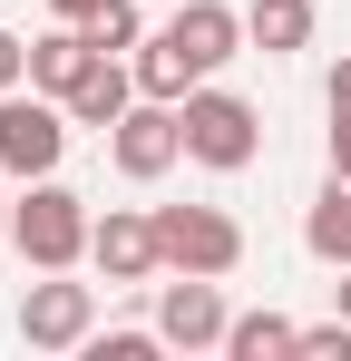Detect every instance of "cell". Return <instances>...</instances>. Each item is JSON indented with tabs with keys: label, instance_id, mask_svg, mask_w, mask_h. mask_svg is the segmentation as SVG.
Masks as SVG:
<instances>
[{
	"label": "cell",
	"instance_id": "6da1fadb",
	"mask_svg": "<svg viewBox=\"0 0 351 361\" xmlns=\"http://www.w3.org/2000/svg\"><path fill=\"white\" fill-rule=\"evenodd\" d=\"M98 235V215H88V195H68L58 176H30V195L10 205V244L30 254V274H68L78 254Z\"/></svg>",
	"mask_w": 351,
	"mask_h": 361
},
{
	"label": "cell",
	"instance_id": "7a4b0ae2",
	"mask_svg": "<svg viewBox=\"0 0 351 361\" xmlns=\"http://www.w3.org/2000/svg\"><path fill=\"white\" fill-rule=\"evenodd\" d=\"M176 108H185V157H195V166L244 176V166L264 157V118H254V98H234V88H185Z\"/></svg>",
	"mask_w": 351,
	"mask_h": 361
},
{
	"label": "cell",
	"instance_id": "3957f363",
	"mask_svg": "<svg viewBox=\"0 0 351 361\" xmlns=\"http://www.w3.org/2000/svg\"><path fill=\"white\" fill-rule=\"evenodd\" d=\"M68 98H49V88H10L0 98V176H58V157H68Z\"/></svg>",
	"mask_w": 351,
	"mask_h": 361
},
{
	"label": "cell",
	"instance_id": "277c9868",
	"mask_svg": "<svg viewBox=\"0 0 351 361\" xmlns=\"http://www.w3.org/2000/svg\"><path fill=\"white\" fill-rule=\"evenodd\" d=\"M156 244H166V274H234L244 264V225L225 205H156Z\"/></svg>",
	"mask_w": 351,
	"mask_h": 361
},
{
	"label": "cell",
	"instance_id": "5b68a950",
	"mask_svg": "<svg viewBox=\"0 0 351 361\" xmlns=\"http://www.w3.org/2000/svg\"><path fill=\"white\" fill-rule=\"evenodd\" d=\"M98 332V283H68V274H39L20 293V342L30 352H88Z\"/></svg>",
	"mask_w": 351,
	"mask_h": 361
},
{
	"label": "cell",
	"instance_id": "8992f818",
	"mask_svg": "<svg viewBox=\"0 0 351 361\" xmlns=\"http://www.w3.org/2000/svg\"><path fill=\"white\" fill-rule=\"evenodd\" d=\"M108 157H117L127 185H156L176 157H185V108H176V98H137V108L108 127Z\"/></svg>",
	"mask_w": 351,
	"mask_h": 361
},
{
	"label": "cell",
	"instance_id": "52a82bcc",
	"mask_svg": "<svg viewBox=\"0 0 351 361\" xmlns=\"http://www.w3.org/2000/svg\"><path fill=\"white\" fill-rule=\"evenodd\" d=\"M225 274H176L156 283V332H166V352H225Z\"/></svg>",
	"mask_w": 351,
	"mask_h": 361
},
{
	"label": "cell",
	"instance_id": "ba28073f",
	"mask_svg": "<svg viewBox=\"0 0 351 361\" xmlns=\"http://www.w3.org/2000/svg\"><path fill=\"white\" fill-rule=\"evenodd\" d=\"M88 264H98L108 283H156V274H166L156 215H137V205H108V215H98V235H88Z\"/></svg>",
	"mask_w": 351,
	"mask_h": 361
},
{
	"label": "cell",
	"instance_id": "9c48e42d",
	"mask_svg": "<svg viewBox=\"0 0 351 361\" xmlns=\"http://www.w3.org/2000/svg\"><path fill=\"white\" fill-rule=\"evenodd\" d=\"M166 39H176V49H185L195 68H205V78H215V68L244 49V10H225V0H176Z\"/></svg>",
	"mask_w": 351,
	"mask_h": 361
},
{
	"label": "cell",
	"instance_id": "30bf717a",
	"mask_svg": "<svg viewBox=\"0 0 351 361\" xmlns=\"http://www.w3.org/2000/svg\"><path fill=\"white\" fill-rule=\"evenodd\" d=\"M98 59H108V49L88 39V20H58V30H39V39H30V88L68 98V88H78V78H88Z\"/></svg>",
	"mask_w": 351,
	"mask_h": 361
},
{
	"label": "cell",
	"instance_id": "8fae6325",
	"mask_svg": "<svg viewBox=\"0 0 351 361\" xmlns=\"http://www.w3.org/2000/svg\"><path fill=\"white\" fill-rule=\"evenodd\" d=\"M127 108H137V68H127V59H98L78 88H68V118H78V127H98V137H108Z\"/></svg>",
	"mask_w": 351,
	"mask_h": 361
},
{
	"label": "cell",
	"instance_id": "7c38bea8",
	"mask_svg": "<svg viewBox=\"0 0 351 361\" xmlns=\"http://www.w3.org/2000/svg\"><path fill=\"white\" fill-rule=\"evenodd\" d=\"M302 244H312V264H332V274L351 264V176H322L312 215H302Z\"/></svg>",
	"mask_w": 351,
	"mask_h": 361
},
{
	"label": "cell",
	"instance_id": "4fadbf2b",
	"mask_svg": "<svg viewBox=\"0 0 351 361\" xmlns=\"http://www.w3.org/2000/svg\"><path fill=\"white\" fill-rule=\"evenodd\" d=\"M244 39H254L264 59L312 49V0H254V10H244Z\"/></svg>",
	"mask_w": 351,
	"mask_h": 361
},
{
	"label": "cell",
	"instance_id": "5bb4252c",
	"mask_svg": "<svg viewBox=\"0 0 351 361\" xmlns=\"http://www.w3.org/2000/svg\"><path fill=\"white\" fill-rule=\"evenodd\" d=\"M127 68H137V98H185V88H205V68L185 59L166 30H156V39H137V59H127Z\"/></svg>",
	"mask_w": 351,
	"mask_h": 361
},
{
	"label": "cell",
	"instance_id": "9a60e30c",
	"mask_svg": "<svg viewBox=\"0 0 351 361\" xmlns=\"http://www.w3.org/2000/svg\"><path fill=\"white\" fill-rule=\"evenodd\" d=\"M225 352L234 361H292V352H302V322H283V312H234Z\"/></svg>",
	"mask_w": 351,
	"mask_h": 361
},
{
	"label": "cell",
	"instance_id": "2e32d148",
	"mask_svg": "<svg viewBox=\"0 0 351 361\" xmlns=\"http://www.w3.org/2000/svg\"><path fill=\"white\" fill-rule=\"evenodd\" d=\"M88 39H98V49H137V39H147V20H137V0H108V10H98V20H88Z\"/></svg>",
	"mask_w": 351,
	"mask_h": 361
},
{
	"label": "cell",
	"instance_id": "e0dca14e",
	"mask_svg": "<svg viewBox=\"0 0 351 361\" xmlns=\"http://www.w3.org/2000/svg\"><path fill=\"white\" fill-rule=\"evenodd\" d=\"M166 352V332L147 322V332H88V361H156Z\"/></svg>",
	"mask_w": 351,
	"mask_h": 361
},
{
	"label": "cell",
	"instance_id": "ac0fdd59",
	"mask_svg": "<svg viewBox=\"0 0 351 361\" xmlns=\"http://www.w3.org/2000/svg\"><path fill=\"white\" fill-rule=\"evenodd\" d=\"M292 361H351V312H332V322H302V352Z\"/></svg>",
	"mask_w": 351,
	"mask_h": 361
},
{
	"label": "cell",
	"instance_id": "d6986e66",
	"mask_svg": "<svg viewBox=\"0 0 351 361\" xmlns=\"http://www.w3.org/2000/svg\"><path fill=\"white\" fill-rule=\"evenodd\" d=\"M10 88H30V39H20V30H0V98H10Z\"/></svg>",
	"mask_w": 351,
	"mask_h": 361
},
{
	"label": "cell",
	"instance_id": "ffe728a7",
	"mask_svg": "<svg viewBox=\"0 0 351 361\" xmlns=\"http://www.w3.org/2000/svg\"><path fill=\"white\" fill-rule=\"evenodd\" d=\"M332 176H351V108H332Z\"/></svg>",
	"mask_w": 351,
	"mask_h": 361
},
{
	"label": "cell",
	"instance_id": "44dd1931",
	"mask_svg": "<svg viewBox=\"0 0 351 361\" xmlns=\"http://www.w3.org/2000/svg\"><path fill=\"white\" fill-rule=\"evenodd\" d=\"M322 108H351V59L332 68V78H322Z\"/></svg>",
	"mask_w": 351,
	"mask_h": 361
},
{
	"label": "cell",
	"instance_id": "7402d4cb",
	"mask_svg": "<svg viewBox=\"0 0 351 361\" xmlns=\"http://www.w3.org/2000/svg\"><path fill=\"white\" fill-rule=\"evenodd\" d=\"M58 20H98V10H108V0H49Z\"/></svg>",
	"mask_w": 351,
	"mask_h": 361
},
{
	"label": "cell",
	"instance_id": "603a6c76",
	"mask_svg": "<svg viewBox=\"0 0 351 361\" xmlns=\"http://www.w3.org/2000/svg\"><path fill=\"white\" fill-rule=\"evenodd\" d=\"M332 302H342V312H351V264H342V283H332Z\"/></svg>",
	"mask_w": 351,
	"mask_h": 361
},
{
	"label": "cell",
	"instance_id": "cb8c5ba5",
	"mask_svg": "<svg viewBox=\"0 0 351 361\" xmlns=\"http://www.w3.org/2000/svg\"><path fill=\"white\" fill-rule=\"evenodd\" d=\"M0 244H10V195H0Z\"/></svg>",
	"mask_w": 351,
	"mask_h": 361
}]
</instances>
